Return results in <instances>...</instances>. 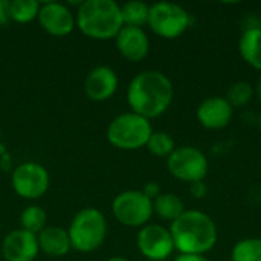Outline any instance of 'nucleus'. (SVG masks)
I'll return each instance as SVG.
<instances>
[{"instance_id": "1", "label": "nucleus", "mask_w": 261, "mask_h": 261, "mask_svg": "<svg viewBox=\"0 0 261 261\" xmlns=\"http://www.w3.org/2000/svg\"><path fill=\"white\" fill-rule=\"evenodd\" d=\"M174 98L171 80L161 70H144L128 84L127 101L133 113L147 119L164 115Z\"/></svg>"}, {"instance_id": "2", "label": "nucleus", "mask_w": 261, "mask_h": 261, "mask_svg": "<svg viewBox=\"0 0 261 261\" xmlns=\"http://www.w3.org/2000/svg\"><path fill=\"white\" fill-rule=\"evenodd\" d=\"M170 232L174 249H177L179 254L205 255L219 240L216 222L206 213L199 210L185 211L171 223Z\"/></svg>"}, {"instance_id": "3", "label": "nucleus", "mask_w": 261, "mask_h": 261, "mask_svg": "<svg viewBox=\"0 0 261 261\" xmlns=\"http://www.w3.org/2000/svg\"><path fill=\"white\" fill-rule=\"evenodd\" d=\"M80 31L93 40L116 38L122 29L121 6L113 0H86L75 15Z\"/></svg>"}, {"instance_id": "4", "label": "nucleus", "mask_w": 261, "mask_h": 261, "mask_svg": "<svg viewBox=\"0 0 261 261\" xmlns=\"http://www.w3.org/2000/svg\"><path fill=\"white\" fill-rule=\"evenodd\" d=\"M67 232L73 249L78 252H93L106 240L107 222L96 208H84L75 214Z\"/></svg>"}, {"instance_id": "5", "label": "nucleus", "mask_w": 261, "mask_h": 261, "mask_svg": "<svg viewBox=\"0 0 261 261\" xmlns=\"http://www.w3.org/2000/svg\"><path fill=\"white\" fill-rule=\"evenodd\" d=\"M153 127L150 119L128 112L116 116L107 128L109 142L119 150H139L147 145Z\"/></svg>"}, {"instance_id": "6", "label": "nucleus", "mask_w": 261, "mask_h": 261, "mask_svg": "<svg viewBox=\"0 0 261 261\" xmlns=\"http://www.w3.org/2000/svg\"><path fill=\"white\" fill-rule=\"evenodd\" d=\"M191 24L188 11L173 2H159L150 6L148 26L162 38L174 40L187 32Z\"/></svg>"}, {"instance_id": "7", "label": "nucleus", "mask_w": 261, "mask_h": 261, "mask_svg": "<svg viewBox=\"0 0 261 261\" xmlns=\"http://www.w3.org/2000/svg\"><path fill=\"white\" fill-rule=\"evenodd\" d=\"M167 168L173 177L180 182L194 184L199 180H205L210 164L205 153L196 147L184 145L177 147L167 158Z\"/></svg>"}, {"instance_id": "8", "label": "nucleus", "mask_w": 261, "mask_h": 261, "mask_svg": "<svg viewBox=\"0 0 261 261\" xmlns=\"http://www.w3.org/2000/svg\"><path fill=\"white\" fill-rule=\"evenodd\" d=\"M112 213L124 226H145L153 216V200L139 190H128L113 199Z\"/></svg>"}, {"instance_id": "9", "label": "nucleus", "mask_w": 261, "mask_h": 261, "mask_svg": "<svg viewBox=\"0 0 261 261\" xmlns=\"http://www.w3.org/2000/svg\"><path fill=\"white\" fill-rule=\"evenodd\" d=\"M11 184L20 197L38 199L49 190L50 177L43 165L37 162H24L12 171Z\"/></svg>"}, {"instance_id": "10", "label": "nucleus", "mask_w": 261, "mask_h": 261, "mask_svg": "<svg viewBox=\"0 0 261 261\" xmlns=\"http://www.w3.org/2000/svg\"><path fill=\"white\" fill-rule=\"evenodd\" d=\"M139 252L151 261L167 260L173 251L174 243L170 229L161 225H145L136 237Z\"/></svg>"}, {"instance_id": "11", "label": "nucleus", "mask_w": 261, "mask_h": 261, "mask_svg": "<svg viewBox=\"0 0 261 261\" xmlns=\"http://www.w3.org/2000/svg\"><path fill=\"white\" fill-rule=\"evenodd\" d=\"M37 18L40 26L54 37H66L76 26L73 12L66 5L57 2H46L40 5Z\"/></svg>"}, {"instance_id": "12", "label": "nucleus", "mask_w": 261, "mask_h": 261, "mask_svg": "<svg viewBox=\"0 0 261 261\" xmlns=\"http://www.w3.org/2000/svg\"><path fill=\"white\" fill-rule=\"evenodd\" d=\"M232 116L234 109L225 96H210L203 99L196 110L199 124L208 130H222L228 127Z\"/></svg>"}, {"instance_id": "13", "label": "nucleus", "mask_w": 261, "mask_h": 261, "mask_svg": "<svg viewBox=\"0 0 261 261\" xmlns=\"http://www.w3.org/2000/svg\"><path fill=\"white\" fill-rule=\"evenodd\" d=\"M38 252L37 236L21 228L11 231L2 243V254L6 261H34Z\"/></svg>"}, {"instance_id": "14", "label": "nucleus", "mask_w": 261, "mask_h": 261, "mask_svg": "<svg viewBox=\"0 0 261 261\" xmlns=\"http://www.w3.org/2000/svg\"><path fill=\"white\" fill-rule=\"evenodd\" d=\"M118 89V75L112 67L98 66L89 72L84 81L86 95L96 102L110 99Z\"/></svg>"}, {"instance_id": "15", "label": "nucleus", "mask_w": 261, "mask_h": 261, "mask_svg": "<svg viewBox=\"0 0 261 261\" xmlns=\"http://www.w3.org/2000/svg\"><path fill=\"white\" fill-rule=\"evenodd\" d=\"M115 40L119 54L128 61H142L148 55L150 40L142 28L122 26Z\"/></svg>"}, {"instance_id": "16", "label": "nucleus", "mask_w": 261, "mask_h": 261, "mask_svg": "<svg viewBox=\"0 0 261 261\" xmlns=\"http://www.w3.org/2000/svg\"><path fill=\"white\" fill-rule=\"evenodd\" d=\"M37 239L40 251L49 257H64L72 248L69 232L60 226H46Z\"/></svg>"}, {"instance_id": "17", "label": "nucleus", "mask_w": 261, "mask_h": 261, "mask_svg": "<svg viewBox=\"0 0 261 261\" xmlns=\"http://www.w3.org/2000/svg\"><path fill=\"white\" fill-rule=\"evenodd\" d=\"M239 52L251 67L261 70V26H251L242 34Z\"/></svg>"}, {"instance_id": "18", "label": "nucleus", "mask_w": 261, "mask_h": 261, "mask_svg": "<svg viewBox=\"0 0 261 261\" xmlns=\"http://www.w3.org/2000/svg\"><path fill=\"white\" fill-rule=\"evenodd\" d=\"M185 211L187 210H185L184 200L173 193H161L153 200V213L162 220H167L170 223L179 219Z\"/></svg>"}, {"instance_id": "19", "label": "nucleus", "mask_w": 261, "mask_h": 261, "mask_svg": "<svg viewBox=\"0 0 261 261\" xmlns=\"http://www.w3.org/2000/svg\"><path fill=\"white\" fill-rule=\"evenodd\" d=\"M148 14H150V6L139 0H132L121 6L124 26L142 28L144 24H148Z\"/></svg>"}, {"instance_id": "20", "label": "nucleus", "mask_w": 261, "mask_h": 261, "mask_svg": "<svg viewBox=\"0 0 261 261\" xmlns=\"http://www.w3.org/2000/svg\"><path fill=\"white\" fill-rule=\"evenodd\" d=\"M46 220H47V214L43 208L37 206V205H31L28 206L21 216H20V225L21 229L31 232V234H40L44 228H46Z\"/></svg>"}, {"instance_id": "21", "label": "nucleus", "mask_w": 261, "mask_h": 261, "mask_svg": "<svg viewBox=\"0 0 261 261\" xmlns=\"http://www.w3.org/2000/svg\"><path fill=\"white\" fill-rule=\"evenodd\" d=\"M231 261H261V239H243L231 251Z\"/></svg>"}, {"instance_id": "22", "label": "nucleus", "mask_w": 261, "mask_h": 261, "mask_svg": "<svg viewBox=\"0 0 261 261\" xmlns=\"http://www.w3.org/2000/svg\"><path fill=\"white\" fill-rule=\"evenodd\" d=\"M40 3L35 0H12L9 3V15L15 23H29L38 17Z\"/></svg>"}, {"instance_id": "23", "label": "nucleus", "mask_w": 261, "mask_h": 261, "mask_svg": "<svg viewBox=\"0 0 261 261\" xmlns=\"http://www.w3.org/2000/svg\"><path fill=\"white\" fill-rule=\"evenodd\" d=\"M254 93H255V89L252 87L251 83H248V81H236L228 87L225 98L232 106V109H236V107L246 106L252 99Z\"/></svg>"}, {"instance_id": "24", "label": "nucleus", "mask_w": 261, "mask_h": 261, "mask_svg": "<svg viewBox=\"0 0 261 261\" xmlns=\"http://www.w3.org/2000/svg\"><path fill=\"white\" fill-rule=\"evenodd\" d=\"M145 147L153 156L158 158H168L176 150L174 139L167 132H153Z\"/></svg>"}, {"instance_id": "25", "label": "nucleus", "mask_w": 261, "mask_h": 261, "mask_svg": "<svg viewBox=\"0 0 261 261\" xmlns=\"http://www.w3.org/2000/svg\"><path fill=\"white\" fill-rule=\"evenodd\" d=\"M190 193L194 199H203L208 196V185L205 184V180L190 184Z\"/></svg>"}, {"instance_id": "26", "label": "nucleus", "mask_w": 261, "mask_h": 261, "mask_svg": "<svg viewBox=\"0 0 261 261\" xmlns=\"http://www.w3.org/2000/svg\"><path fill=\"white\" fill-rule=\"evenodd\" d=\"M150 200H154L159 194H161V187L158 182H147L145 187L141 190Z\"/></svg>"}, {"instance_id": "27", "label": "nucleus", "mask_w": 261, "mask_h": 261, "mask_svg": "<svg viewBox=\"0 0 261 261\" xmlns=\"http://www.w3.org/2000/svg\"><path fill=\"white\" fill-rule=\"evenodd\" d=\"M9 3V0H0V26H6L11 21Z\"/></svg>"}, {"instance_id": "28", "label": "nucleus", "mask_w": 261, "mask_h": 261, "mask_svg": "<svg viewBox=\"0 0 261 261\" xmlns=\"http://www.w3.org/2000/svg\"><path fill=\"white\" fill-rule=\"evenodd\" d=\"M174 261H210L205 255H193V254H179Z\"/></svg>"}, {"instance_id": "29", "label": "nucleus", "mask_w": 261, "mask_h": 261, "mask_svg": "<svg viewBox=\"0 0 261 261\" xmlns=\"http://www.w3.org/2000/svg\"><path fill=\"white\" fill-rule=\"evenodd\" d=\"M255 95H257V98H258V101H260L261 104V75L260 78H258V81H257V86H255Z\"/></svg>"}, {"instance_id": "30", "label": "nucleus", "mask_w": 261, "mask_h": 261, "mask_svg": "<svg viewBox=\"0 0 261 261\" xmlns=\"http://www.w3.org/2000/svg\"><path fill=\"white\" fill-rule=\"evenodd\" d=\"M107 261H130V260H127V258H124V257H112V258H109Z\"/></svg>"}, {"instance_id": "31", "label": "nucleus", "mask_w": 261, "mask_h": 261, "mask_svg": "<svg viewBox=\"0 0 261 261\" xmlns=\"http://www.w3.org/2000/svg\"><path fill=\"white\" fill-rule=\"evenodd\" d=\"M258 127H260V130H261V116H260V119H258Z\"/></svg>"}, {"instance_id": "32", "label": "nucleus", "mask_w": 261, "mask_h": 261, "mask_svg": "<svg viewBox=\"0 0 261 261\" xmlns=\"http://www.w3.org/2000/svg\"><path fill=\"white\" fill-rule=\"evenodd\" d=\"M229 261H231V260H229Z\"/></svg>"}]
</instances>
